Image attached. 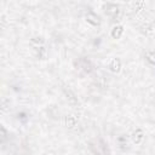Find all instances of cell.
Here are the masks:
<instances>
[{
    "label": "cell",
    "mask_w": 155,
    "mask_h": 155,
    "mask_svg": "<svg viewBox=\"0 0 155 155\" xmlns=\"http://www.w3.org/2000/svg\"><path fill=\"white\" fill-rule=\"evenodd\" d=\"M90 148L94 153V155H109L108 144L104 140H102V139H98V140L92 142L90 144Z\"/></svg>",
    "instance_id": "cell-1"
},
{
    "label": "cell",
    "mask_w": 155,
    "mask_h": 155,
    "mask_svg": "<svg viewBox=\"0 0 155 155\" xmlns=\"http://www.w3.org/2000/svg\"><path fill=\"white\" fill-rule=\"evenodd\" d=\"M86 19H87V22H90L91 24H93V25H98L99 24V17L96 15V13H93V12H88L87 15H86Z\"/></svg>",
    "instance_id": "cell-2"
},
{
    "label": "cell",
    "mask_w": 155,
    "mask_h": 155,
    "mask_svg": "<svg viewBox=\"0 0 155 155\" xmlns=\"http://www.w3.org/2000/svg\"><path fill=\"white\" fill-rule=\"evenodd\" d=\"M105 12H107L108 15H110V16L115 17V16L117 15V12H119V8H117V6H116V5L108 4V5H107V7H105Z\"/></svg>",
    "instance_id": "cell-3"
},
{
    "label": "cell",
    "mask_w": 155,
    "mask_h": 155,
    "mask_svg": "<svg viewBox=\"0 0 155 155\" xmlns=\"http://www.w3.org/2000/svg\"><path fill=\"white\" fill-rule=\"evenodd\" d=\"M120 67H121V63H120V61L119 59H116V58H114L110 63H109V69L111 70V71H119L120 70Z\"/></svg>",
    "instance_id": "cell-4"
},
{
    "label": "cell",
    "mask_w": 155,
    "mask_h": 155,
    "mask_svg": "<svg viewBox=\"0 0 155 155\" xmlns=\"http://www.w3.org/2000/svg\"><path fill=\"white\" fill-rule=\"evenodd\" d=\"M122 33H124V28H122L121 25H116V27H114L113 30H111V36H113L114 39H119Z\"/></svg>",
    "instance_id": "cell-5"
},
{
    "label": "cell",
    "mask_w": 155,
    "mask_h": 155,
    "mask_svg": "<svg viewBox=\"0 0 155 155\" xmlns=\"http://www.w3.org/2000/svg\"><path fill=\"white\" fill-rule=\"evenodd\" d=\"M132 138H133V142H134L136 144H139V143L143 140V132H142V130H137V131L133 133Z\"/></svg>",
    "instance_id": "cell-6"
},
{
    "label": "cell",
    "mask_w": 155,
    "mask_h": 155,
    "mask_svg": "<svg viewBox=\"0 0 155 155\" xmlns=\"http://www.w3.org/2000/svg\"><path fill=\"white\" fill-rule=\"evenodd\" d=\"M145 58H147V61H148L151 65L155 67V51H149V52H147V53H145Z\"/></svg>",
    "instance_id": "cell-7"
},
{
    "label": "cell",
    "mask_w": 155,
    "mask_h": 155,
    "mask_svg": "<svg viewBox=\"0 0 155 155\" xmlns=\"http://www.w3.org/2000/svg\"><path fill=\"white\" fill-rule=\"evenodd\" d=\"M81 68H82L86 73H90V71L92 70L91 63H90V61H87V59H81Z\"/></svg>",
    "instance_id": "cell-8"
},
{
    "label": "cell",
    "mask_w": 155,
    "mask_h": 155,
    "mask_svg": "<svg viewBox=\"0 0 155 155\" xmlns=\"http://www.w3.org/2000/svg\"><path fill=\"white\" fill-rule=\"evenodd\" d=\"M65 94H67V96H69V102H70L71 104L76 103V98H75V96H74V94L70 92V90H68V91L65 90Z\"/></svg>",
    "instance_id": "cell-9"
}]
</instances>
